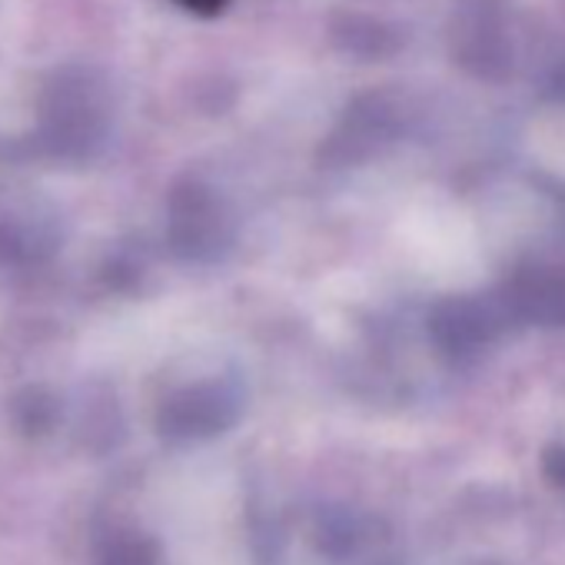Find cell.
Here are the masks:
<instances>
[{"label": "cell", "instance_id": "cell-1", "mask_svg": "<svg viewBox=\"0 0 565 565\" xmlns=\"http://www.w3.org/2000/svg\"><path fill=\"white\" fill-rule=\"evenodd\" d=\"M114 90L94 67H61L41 81L28 134L11 140L14 157L47 163H87L107 143Z\"/></svg>", "mask_w": 565, "mask_h": 565}, {"label": "cell", "instance_id": "cell-2", "mask_svg": "<svg viewBox=\"0 0 565 565\" xmlns=\"http://www.w3.org/2000/svg\"><path fill=\"white\" fill-rule=\"evenodd\" d=\"M61 246V223L47 200L0 186V269H31Z\"/></svg>", "mask_w": 565, "mask_h": 565}, {"label": "cell", "instance_id": "cell-3", "mask_svg": "<svg viewBox=\"0 0 565 565\" xmlns=\"http://www.w3.org/2000/svg\"><path fill=\"white\" fill-rule=\"evenodd\" d=\"M11 416H14V426L24 433V436H44L57 426V396L44 386H28L14 396L11 403Z\"/></svg>", "mask_w": 565, "mask_h": 565}, {"label": "cell", "instance_id": "cell-4", "mask_svg": "<svg viewBox=\"0 0 565 565\" xmlns=\"http://www.w3.org/2000/svg\"><path fill=\"white\" fill-rule=\"evenodd\" d=\"M350 31H347V47L350 51H360V47H366V54L370 57H380L386 47L393 51L396 44H393V38H390V31L386 28H380V24H373V21H350L347 24Z\"/></svg>", "mask_w": 565, "mask_h": 565}, {"label": "cell", "instance_id": "cell-5", "mask_svg": "<svg viewBox=\"0 0 565 565\" xmlns=\"http://www.w3.org/2000/svg\"><path fill=\"white\" fill-rule=\"evenodd\" d=\"M177 4L196 18H216L226 8V0H177Z\"/></svg>", "mask_w": 565, "mask_h": 565}]
</instances>
